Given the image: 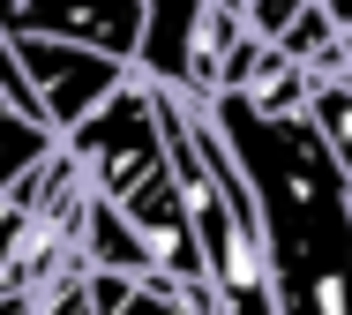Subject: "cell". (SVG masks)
<instances>
[{
	"label": "cell",
	"instance_id": "9",
	"mask_svg": "<svg viewBox=\"0 0 352 315\" xmlns=\"http://www.w3.org/2000/svg\"><path fill=\"white\" fill-rule=\"evenodd\" d=\"M0 203H8V195H0Z\"/></svg>",
	"mask_w": 352,
	"mask_h": 315
},
{
	"label": "cell",
	"instance_id": "4",
	"mask_svg": "<svg viewBox=\"0 0 352 315\" xmlns=\"http://www.w3.org/2000/svg\"><path fill=\"white\" fill-rule=\"evenodd\" d=\"M0 23L15 38H68L90 53H113V61H142V23L150 8L142 0H0Z\"/></svg>",
	"mask_w": 352,
	"mask_h": 315
},
{
	"label": "cell",
	"instance_id": "6",
	"mask_svg": "<svg viewBox=\"0 0 352 315\" xmlns=\"http://www.w3.org/2000/svg\"><path fill=\"white\" fill-rule=\"evenodd\" d=\"M82 270H113V278H157V255H150V240L135 233V218L128 210H113L105 195H90L82 203ZM165 285V278H157Z\"/></svg>",
	"mask_w": 352,
	"mask_h": 315
},
{
	"label": "cell",
	"instance_id": "5",
	"mask_svg": "<svg viewBox=\"0 0 352 315\" xmlns=\"http://www.w3.org/2000/svg\"><path fill=\"white\" fill-rule=\"evenodd\" d=\"M142 8H150V23H142L135 76L157 90H195V53H203V23L217 0H142Z\"/></svg>",
	"mask_w": 352,
	"mask_h": 315
},
{
	"label": "cell",
	"instance_id": "1",
	"mask_svg": "<svg viewBox=\"0 0 352 315\" xmlns=\"http://www.w3.org/2000/svg\"><path fill=\"white\" fill-rule=\"evenodd\" d=\"M210 113L255 188L285 315H352V180L322 120L307 105L270 113L255 98H210Z\"/></svg>",
	"mask_w": 352,
	"mask_h": 315
},
{
	"label": "cell",
	"instance_id": "2",
	"mask_svg": "<svg viewBox=\"0 0 352 315\" xmlns=\"http://www.w3.org/2000/svg\"><path fill=\"white\" fill-rule=\"evenodd\" d=\"M157 105H165V143H173V173H180V203H188V226H195V248H203L210 315H285L255 188H248L232 143H225V128H217L210 98L157 90Z\"/></svg>",
	"mask_w": 352,
	"mask_h": 315
},
{
	"label": "cell",
	"instance_id": "7",
	"mask_svg": "<svg viewBox=\"0 0 352 315\" xmlns=\"http://www.w3.org/2000/svg\"><path fill=\"white\" fill-rule=\"evenodd\" d=\"M38 315H98V308H90V285H82V278H68L60 293H45V308H38Z\"/></svg>",
	"mask_w": 352,
	"mask_h": 315
},
{
	"label": "cell",
	"instance_id": "3",
	"mask_svg": "<svg viewBox=\"0 0 352 315\" xmlns=\"http://www.w3.org/2000/svg\"><path fill=\"white\" fill-rule=\"evenodd\" d=\"M15 38V30H8ZM15 61H23V83H30V105L53 135H75L120 83H135L128 61L113 53H90V45H68V38H15Z\"/></svg>",
	"mask_w": 352,
	"mask_h": 315
},
{
	"label": "cell",
	"instance_id": "8",
	"mask_svg": "<svg viewBox=\"0 0 352 315\" xmlns=\"http://www.w3.org/2000/svg\"><path fill=\"white\" fill-rule=\"evenodd\" d=\"M38 308H45L38 293H0V315H38Z\"/></svg>",
	"mask_w": 352,
	"mask_h": 315
}]
</instances>
